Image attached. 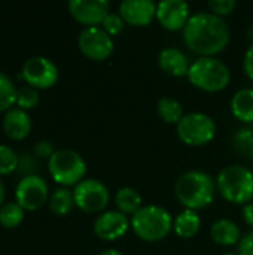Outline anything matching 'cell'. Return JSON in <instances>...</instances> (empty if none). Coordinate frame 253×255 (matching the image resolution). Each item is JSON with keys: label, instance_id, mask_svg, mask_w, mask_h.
<instances>
[{"label": "cell", "instance_id": "obj_24", "mask_svg": "<svg viewBox=\"0 0 253 255\" xmlns=\"http://www.w3.org/2000/svg\"><path fill=\"white\" fill-rule=\"evenodd\" d=\"M234 149L246 160H253V128L243 127L237 130L233 136Z\"/></svg>", "mask_w": 253, "mask_h": 255}, {"label": "cell", "instance_id": "obj_9", "mask_svg": "<svg viewBox=\"0 0 253 255\" xmlns=\"http://www.w3.org/2000/svg\"><path fill=\"white\" fill-rule=\"evenodd\" d=\"M79 51L92 61L107 60L115 49L113 37L109 36L101 27H86L78 37Z\"/></svg>", "mask_w": 253, "mask_h": 255}, {"label": "cell", "instance_id": "obj_21", "mask_svg": "<svg viewBox=\"0 0 253 255\" xmlns=\"http://www.w3.org/2000/svg\"><path fill=\"white\" fill-rule=\"evenodd\" d=\"M115 205H116V211L122 212L127 217L128 215L133 217L143 206V199L136 188L122 187L115 194Z\"/></svg>", "mask_w": 253, "mask_h": 255}, {"label": "cell", "instance_id": "obj_20", "mask_svg": "<svg viewBox=\"0 0 253 255\" xmlns=\"http://www.w3.org/2000/svg\"><path fill=\"white\" fill-rule=\"evenodd\" d=\"M231 114L243 124H253V88H242L233 96Z\"/></svg>", "mask_w": 253, "mask_h": 255}, {"label": "cell", "instance_id": "obj_12", "mask_svg": "<svg viewBox=\"0 0 253 255\" xmlns=\"http://www.w3.org/2000/svg\"><path fill=\"white\" fill-rule=\"evenodd\" d=\"M110 3L107 0H70L69 12L72 18L86 27H100L109 15Z\"/></svg>", "mask_w": 253, "mask_h": 255}, {"label": "cell", "instance_id": "obj_31", "mask_svg": "<svg viewBox=\"0 0 253 255\" xmlns=\"http://www.w3.org/2000/svg\"><path fill=\"white\" fill-rule=\"evenodd\" d=\"M36 169H37V160L34 155H31V154H21L19 155L16 172H19L25 178V176L34 175Z\"/></svg>", "mask_w": 253, "mask_h": 255}, {"label": "cell", "instance_id": "obj_4", "mask_svg": "<svg viewBox=\"0 0 253 255\" xmlns=\"http://www.w3.org/2000/svg\"><path fill=\"white\" fill-rule=\"evenodd\" d=\"M216 190L231 205H248L253 202V172L242 164L224 167L216 176Z\"/></svg>", "mask_w": 253, "mask_h": 255}, {"label": "cell", "instance_id": "obj_14", "mask_svg": "<svg viewBox=\"0 0 253 255\" xmlns=\"http://www.w3.org/2000/svg\"><path fill=\"white\" fill-rule=\"evenodd\" d=\"M189 18V4L183 0H163L157 4V21L169 31L183 30Z\"/></svg>", "mask_w": 253, "mask_h": 255}, {"label": "cell", "instance_id": "obj_37", "mask_svg": "<svg viewBox=\"0 0 253 255\" xmlns=\"http://www.w3.org/2000/svg\"><path fill=\"white\" fill-rule=\"evenodd\" d=\"M3 200H4V185L0 181V208L3 206Z\"/></svg>", "mask_w": 253, "mask_h": 255}, {"label": "cell", "instance_id": "obj_13", "mask_svg": "<svg viewBox=\"0 0 253 255\" xmlns=\"http://www.w3.org/2000/svg\"><path fill=\"white\" fill-rule=\"evenodd\" d=\"M131 229L130 218L119 211H104L94 221V233L104 242H115Z\"/></svg>", "mask_w": 253, "mask_h": 255}, {"label": "cell", "instance_id": "obj_16", "mask_svg": "<svg viewBox=\"0 0 253 255\" xmlns=\"http://www.w3.org/2000/svg\"><path fill=\"white\" fill-rule=\"evenodd\" d=\"M158 64L163 72L174 78L188 76V70L191 67V63L185 55V52L176 46H169L161 49L158 55Z\"/></svg>", "mask_w": 253, "mask_h": 255}, {"label": "cell", "instance_id": "obj_7", "mask_svg": "<svg viewBox=\"0 0 253 255\" xmlns=\"http://www.w3.org/2000/svg\"><path fill=\"white\" fill-rule=\"evenodd\" d=\"M177 137L188 146H203L216 136V123L203 112H189L176 126Z\"/></svg>", "mask_w": 253, "mask_h": 255}, {"label": "cell", "instance_id": "obj_19", "mask_svg": "<svg viewBox=\"0 0 253 255\" xmlns=\"http://www.w3.org/2000/svg\"><path fill=\"white\" fill-rule=\"evenodd\" d=\"M201 227V218L197 211L183 209L173 220V232L180 239H192Z\"/></svg>", "mask_w": 253, "mask_h": 255}, {"label": "cell", "instance_id": "obj_15", "mask_svg": "<svg viewBox=\"0 0 253 255\" xmlns=\"http://www.w3.org/2000/svg\"><path fill=\"white\" fill-rule=\"evenodd\" d=\"M118 13L128 25L148 27L157 18V3L152 0H124Z\"/></svg>", "mask_w": 253, "mask_h": 255}, {"label": "cell", "instance_id": "obj_3", "mask_svg": "<svg viewBox=\"0 0 253 255\" xmlns=\"http://www.w3.org/2000/svg\"><path fill=\"white\" fill-rule=\"evenodd\" d=\"M171 214L158 205H143L131 218L133 233L143 242H161L173 230Z\"/></svg>", "mask_w": 253, "mask_h": 255}, {"label": "cell", "instance_id": "obj_17", "mask_svg": "<svg viewBox=\"0 0 253 255\" xmlns=\"http://www.w3.org/2000/svg\"><path fill=\"white\" fill-rule=\"evenodd\" d=\"M3 131L12 140L25 139L31 131L30 115L19 108H12L3 117Z\"/></svg>", "mask_w": 253, "mask_h": 255}, {"label": "cell", "instance_id": "obj_33", "mask_svg": "<svg viewBox=\"0 0 253 255\" xmlns=\"http://www.w3.org/2000/svg\"><path fill=\"white\" fill-rule=\"evenodd\" d=\"M237 255H253V230L242 236L237 245Z\"/></svg>", "mask_w": 253, "mask_h": 255}, {"label": "cell", "instance_id": "obj_35", "mask_svg": "<svg viewBox=\"0 0 253 255\" xmlns=\"http://www.w3.org/2000/svg\"><path fill=\"white\" fill-rule=\"evenodd\" d=\"M242 214H243V220H245V223H246L249 227H252V230H253V202L252 203H248V205H245V206H243Z\"/></svg>", "mask_w": 253, "mask_h": 255}, {"label": "cell", "instance_id": "obj_38", "mask_svg": "<svg viewBox=\"0 0 253 255\" xmlns=\"http://www.w3.org/2000/svg\"><path fill=\"white\" fill-rule=\"evenodd\" d=\"M221 255H237V254H233V253H225V254H221Z\"/></svg>", "mask_w": 253, "mask_h": 255}, {"label": "cell", "instance_id": "obj_5", "mask_svg": "<svg viewBox=\"0 0 253 255\" xmlns=\"http://www.w3.org/2000/svg\"><path fill=\"white\" fill-rule=\"evenodd\" d=\"M189 82L206 93H219L231 82L230 67L216 57H198L188 70Z\"/></svg>", "mask_w": 253, "mask_h": 255}, {"label": "cell", "instance_id": "obj_27", "mask_svg": "<svg viewBox=\"0 0 253 255\" xmlns=\"http://www.w3.org/2000/svg\"><path fill=\"white\" fill-rule=\"evenodd\" d=\"M39 100H40V96L37 93V90L31 88V87H22L18 90L16 93V106L22 111H30V109H34L37 105H39Z\"/></svg>", "mask_w": 253, "mask_h": 255}, {"label": "cell", "instance_id": "obj_1", "mask_svg": "<svg viewBox=\"0 0 253 255\" xmlns=\"http://www.w3.org/2000/svg\"><path fill=\"white\" fill-rule=\"evenodd\" d=\"M185 46L200 57H216L228 46L231 30L227 21L212 12H195L182 30Z\"/></svg>", "mask_w": 253, "mask_h": 255}, {"label": "cell", "instance_id": "obj_8", "mask_svg": "<svg viewBox=\"0 0 253 255\" xmlns=\"http://www.w3.org/2000/svg\"><path fill=\"white\" fill-rule=\"evenodd\" d=\"M75 205L85 214H101L109 205V188L95 178H85L73 188Z\"/></svg>", "mask_w": 253, "mask_h": 255}, {"label": "cell", "instance_id": "obj_11", "mask_svg": "<svg viewBox=\"0 0 253 255\" xmlns=\"http://www.w3.org/2000/svg\"><path fill=\"white\" fill-rule=\"evenodd\" d=\"M48 184L43 178L37 175H30L22 178L15 190L16 203L24 211H37L48 200Z\"/></svg>", "mask_w": 253, "mask_h": 255}, {"label": "cell", "instance_id": "obj_6", "mask_svg": "<svg viewBox=\"0 0 253 255\" xmlns=\"http://www.w3.org/2000/svg\"><path fill=\"white\" fill-rule=\"evenodd\" d=\"M51 178L61 187H76L85 179L86 163L82 155L73 149H58L48 160Z\"/></svg>", "mask_w": 253, "mask_h": 255}, {"label": "cell", "instance_id": "obj_34", "mask_svg": "<svg viewBox=\"0 0 253 255\" xmlns=\"http://www.w3.org/2000/svg\"><path fill=\"white\" fill-rule=\"evenodd\" d=\"M243 70L246 73V76L253 81V42L251 43V46L248 48V51L245 52L243 57Z\"/></svg>", "mask_w": 253, "mask_h": 255}, {"label": "cell", "instance_id": "obj_29", "mask_svg": "<svg viewBox=\"0 0 253 255\" xmlns=\"http://www.w3.org/2000/svg\"><path fill=\"white\" fill-rule=\"evenodd\" d=\"M207 4H209L210 12L216 16H221V18L231 15L234 12V9L237 7L236 0H210Z\"/></svg>", "mask_w": 253, "mask_h": 255}, {"label": "cell", "instance_id": "obj_28", "mask_svg": "<svg viewBox=\"0 0 253 255\" xmlns=\"http://www.w3.org/2000/svg\"><path fill=\"white\" fill-rule=\"evenodd\" d=\"M19 155L9 146L0 145V175H9L16 170Z\"/></svg>", "mask_w": 253, "mask_h": 255}, {"label": "cell", "instance_id": "obj_25", "mask_svg": "<svg viewBox=\"0 0 253 255\" xmlns=\"http://www.w3.org/2000/svg\"><path fill=\"white\" fill-rule=\"evenodd\" d=\"M24 220V209L15 202L4 203L0 208V226L4 229H15Z\"/></svg>", "mask_w": 253, "mask_h": 255}, {"label": "cell", "instance_id": "obj_10", "mask_svg": "<svg viewBox=\"0 0 253 255\" xmlns=\"http://www.w3.org/2000/svg\"><path fill=\"white\" fill-rule=\"evenodd\" d=\"M21 78L34 90H48L58 81V67L46 57H31L24 63Z\"/></svg>", "mask_w": 253, "mask_h": 255}, {"label": "cell", "instance_id": "obj_32", "mask_svg": "<svg viewBox=\"0 0 253 255\" xmlns=\"http://www.w3.org/2000/svg\"><path fill=\"white\" fill-rule=\"evenodd\" d=\"M54 152H55L54 145L49 140H40L34 146V155L36 157H40V158H48L49 160L54 155Z\"/></svg>", "mask_w": 253, "mask_h": 255}, {"label": "cell", "instance_id": "obj_26", "mask_svg": "<svg viewBox=\"0 0 253 255\" xmlns=\"http://www.w3.org/2000/svg\"><path fill=\"white\" fill-rule=\"evenodd\" d=\"M16 93L13 82L7 75L0 72V112H7L16 103Z\"/></svg>", "mask_w": 253, "mask_h": 255}, {"label": "cell", "instance_id": "obj_23", "mask_svg": "<svg viewBox=\"0 0 253 255\" xmlns=\"http://www.w3.org/2000/svg\"><path fill=\"white\" fill-rule=\"evenodd\" d=\"M73 206H76L73 191L66 187L57 188L49 197V208L58 217H66L67 214H70Z\"/></svg>", "mask_w": 253, "mask_h": 255}, {"label": "cell", "instance_id": "obj_18", "mask_svg": "<svg viewBox=\"0 0 253 255\" xmlns=\"http://www.w3.org/2000/svg\"><path fill=\"white\" fill-rule=\"evenodd\" d=\"M210 236L212 241L221 247H233V245H239L242 239V232L240 227L233 220L221 218L212 224Z\"/></svg>", "mask_w": 253, "mask_h": 255}, {"label": "cell", "instance_id": "obj_30", "mask_svg": "<svg viewBox=\"0 0 253 255\" xmlns=\"http://www.w3.org/2000/svg\"><path fill=\"white\" fill-rule=\"evenodd\" d=\"M125 27V22L124 19L121 18L119 13H113V12H109V15L104 18L103 24H101V28L109 34V36H116L119 34Z\"/></svg>", "mask_w": 253, "mask_h": 255}, {"label": "cell", "instance_id": "obj_2", "mask_svg": "<svg viewBox=\"0 0 253 255\" xmlns=\"http://www.w3.org/2000/svg\"><path fill=\"white\" fill-rule=\"evenodd\" d=\"M216 181L206 172L189 170L180 175L174 185V194L185 209L200 211L209 208L216 194Z\"/></svg>", "mask_w": 253, "mask_h": 255}, {"label": "cell", "instance_id": "obj_36", "mask_svg": "<svg viewBox=\"0 0 253 255\" xmlns=\"http://www.w3.org/2000/svg\"><path fill=\"white\" fill-rule=\"evenodd\" d=\"M98 255H124L121 251H118V250H115V248H109V250H104V251H101Z\"/></svg>", "mask_w": 253, "mask_h": 255}, {"label": "cell", "instance_id": "obj_22", "mask_svg": "<svg viewBox=\"0 0 253 255\" xmlns=\"http://www.w3.org/2000/svg\"><path fill=\"white\" fill-rule=\"evenodd\" d=\"M157 112L160 115V118L166 123V124H179V121L183 118V108L180 105L179 100L173 99V97H161L157 103Z\"/></svg>", "mask_w": 253, "mask_h": 255}]
</instances>
